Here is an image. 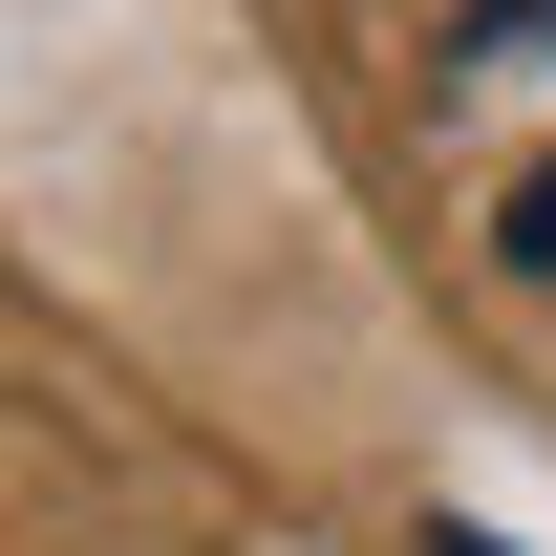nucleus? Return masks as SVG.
I'll return each mask as SVG.
<instances>
[{
	"mask_svg": "<svg viewBox=\"0 0 556 556\" xmlns=\"http://www.w3.org/2000/svg\"><path fill=\"white\" fill-rule=\"evenodd\" d=\"M514 278H556V172H535V193H514Z\"/></svg>",
	"mask_w": 556,
	"mask_h": 556,
	"instance_id": "f03ea898",
	"label": "nucleus"
},
{
	"mask_svg": "<svg viewBox=\"0 0 556 556\" xmlns=\"http://www.w3.org/2000/svg\"><path fill=\"white\" fill-rule=\"evenodd\" d=\"M556 43V0H471V65H535Z\"/></svg>",
	"mask_w": 556,
	"mask_h": 556,
	"instance_id": "f257e3e1",
	"label": "nucleus"
},
{
	"mask_svg": "<svg viewBox=\"0 0 556 556\" xmlns=\"http://www.w3.org/2000/svg\"><path fill=\"white\" fill-rule=\"evenodd\" d=\"M428 556H492V535H428Z\"/></svg>",
	"mask_w": 556,
	"mask_h": 556,
	"instance_id": "7ed1b4c3",
	"label": "nucleus"
}]
</instances>
